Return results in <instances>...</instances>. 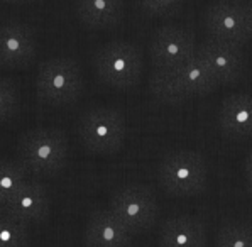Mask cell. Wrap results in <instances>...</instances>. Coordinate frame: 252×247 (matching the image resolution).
Wrapping results in <instances>:
<instances>
[{"label": "cell", "instance_id": "6da1fadb", "mask_svg": "<svg viewBox=\"0 0 252 247\" xmlns=\"http://www.w3.org/2000/svg\"><path fill=\"white\" fill-rule=\"evenodd\" d=\"M219 87L215 75L200 56L169 69H153L149 78V90L161 102L176 103L201 96Z\"/></svg>", "mask_w": 252, "mask_h": 247}, {"label": "cell", "instance_id": "7a4b0ae2", "mask_svg": "<svg viewBox=\"0 0 252 247\" xmlns=\"http://www.w3.org/2000/svg\"><path fill=\"white\" fill-rule=\"evenodd\" d=\"M69 144L66 134L56 127H37L17 141V161L32 176H51L66 166Z\"/></svg>", "mask_w": 252, "mask_h": 247}, {"label": "cell", "instance_id": "3957f363", "mask_svg": "<svg viewBox=\"0 0 252 247\" xmlns=\"http://www.w3.org/2000/svg\"><path fill=\"white\" fill-rule=\"evenodd\" d=\"M83 92L80 64L73 58L56 56L42 61L36 73V95L49 107L75 103Z\"/></svg>", "mask_w": 252, "mask_h": 247}, {"label": "cell", "instance_id": "277c9868", "mask_svg": "<svg viewBox=\"0 0 252 247\" xmlns=\"http://www.w3.org/2000/svg\"><path fill=\"white\" fill-rule=\"evenodd\" d=\"M127 125L124 114L114 107H93L81 114L76 136L87 151L93 154H115L122 149Z\"/></svg>", "mask_w": 252, "mask_h": 247}, {"label": "cell", "instance_id": "5b68a950", "mask_svg": "<svg viewBox=\"0 0 252 247\" xmlns=\"http://www.w3.org/2000/svg\"><path fill=\"white\" fill-rule=\"evenodd\" d=\"M208 178L207 161L196 151L180 149L168 153L158 168L161 188L171 196H195L205 191Z\"/></svg>", "mask_w": 252, "mask_h": 247}, {"label": "cell", "instance_id": "8992f818", "mask_svg": "<svg viewBox=\"0 0 252 247\" xmlns=\"http://www.w3.org/2000/svg\"><path fill=\"white\" fill-rule=\"evenodd\" d=\"M93 66L98 78L108 87L132 88L144 71V56L141 49L129 41H110L93 56Z\"/></svg>", "mask_w": 252, "mask_h": 247}, {"label": "cell", "instance_id": "52a82bcc", "mask_svg": "<svg viewBox=\"0 0 252 247\" xmlns=\"http://www.w3.org/2000/svg\"><path fill=\"white\" fill-rule=\"evenodd\" d=\"M108 210L132 235L147 232L156 223L159 207L154 191L146 185H126L112 193Z\"/></svg>", "mask_w": 252, "mask_h": 247}, {"label": "cell", "instance_id": "ba28073f", "mask_svg": "<svg viewBox=\"0 0 252 247\" xmlns=\"http://www.w3.org/2000/svg\"><path fill=\"white\" fill-rule=\"evenodd\" d=\"M203 26L208 37L244 46L252 39V17L246 2L217 0L207 7Z\"/></svg>", "mask_w": 252, "mask_h": 247}, {"label": "cell", "instance_id": "9c48e42d", "mask_svg": "<svg viewBox=\"0 0 252 247\" xmlns=\"http://www.w3.org/2000/svg\"><path fill=\"white\" fill-rule=\"evenodd\" d=\"M198 42L195 32L176 24L161 26L149 41V58L153 69H169L189 61L196 55Z\"/></svg>", "mask_w": 252, "mask_h": 247}, {"label": "cell", "instance_id": "30bf717a", "mask_svg": "<svg viewBox=\"0 0 252 247\" xmlns=\"http://www.w3.org/2000/svg\"><path fill=\"white\" fill-rule=\"evenodd\" d=\"M0 212L27 225L44 222L51 212V195L48 186L36 178H27L22 186L3 203Z\"/></svg>", "mask_w": 252, "mask_h": 247}, {"label": "cell", "instance_id": "8fae6325", "mask_svg": "<svg viewBox=\"0 0 252 247\" xmlns=\"http://www.w3.org/2000/svg\"><path fill=\"white\" fill-rule=\"evenodd\" d=\"M196 56L207 63L219 85L235 83L244 73L246 60L242 46L208 37L196 46Z\"/></svg>", "mask_w": 252, "mask_h": 247}, {"label": "cell", "instance_id": "7c38bea8", "mask_svg": "<svg viewBox=\"0 0 252 247\" xmlns=\"http://www.w3.org/2000/svg\"><path fill=\"white\" fill-rule=\"evenodd\" d=\"M37 53L36 32L24 22L9 21L0 24V66L26 68Z\"/></svg>", "mask_w": 252, "mask_h": 247}, {"label": "cell", "instance_id": "4fadbf2b", "mask_svg": "<svg viewBox=\"0 0 252 247\" xmlns=\"http://www.w3.org/2000/svg\"><path fill=\"white\" fill-rule=\"evenodd\" d=\"M134 235L108 208H93L85 225L87 247H130Z\"/></svg>", "mask_w": 252, "mask_h": 247}, {"label": "cell", "instance_id": "5bb4252c", "mask_svg": "<svg viewBox=\"0 0 252 247\" xmlns=\"http://www.w3.org/2000/svg\"><path fill=\"white\" fill-rule=\"evenodd\" d=\"M217 124L223 136L230 139H251L252 93L227 95L217 112Z\"/></svg>", "mask_w": 252, "mask_h": 247}, {"label": "cell", "instance_id": "9a60e30c", "mask_svg": "<svg viewBox=\"0 0 252 247\" xmlns=\"http://www.w3.org/2000/svg\"><path fill=\"white\" fill-rule=\"evenodd\" d=\"M207 232L200 218L193 215H178L161 225L158 246L159 247H205Z\"/></svg>", "mask_w": 252, "mask_h": 247}, {"label": "cell", "instance_id": "2e32d148", "mask_svg": "<svg viewBox=\"0 0 252 247\" xmlns=\"http://www.w3.org/2000/svg\"><path fill=\"white\" fill-rule=\"evenodd\" d=\"M76 15L92 29H110L122 21L124 0H75Z\"/></svg>", "mask_w": 252, "mask_h": 247}, {"label": "cell", "instance_id": "e0dca14e", "mask_svg": "<svg viewBox=\"0 0 252 247\" xmlns=\"http://www.w3.org/2000/svg\"><path fill=\"white\" fill-rule=\"evenodd\" d=\"M27 178H29V173L19 161H0V202L2 205L22 186Z\"/></svg>", "mask_w": 252, "mask_h": 247}, {"label": "cell", "instance_id": "ac0fdd59", "mask_svg": "<svg viewBox=\"0 0 252 247\" xmlns=\"http://www.w3.org/2000/svg\"><path fill=\"white\" fill-rule=\"evenodd\" d=\"M29 225L0 212V247H27Z\"/></svg>", "mask_w": 252, "mask_h": 247}, {"label": "cell", "instance_id": "d6986e66", "mask_svg": "<svg viewBox=\"0 0 252 247\" xmlns=\"http://www.w3.org/2000/svg\"><path fill=\"white\" fill-rule=\"evenodd\" d=\"M215 247H252V225L228 222L217 232Z\"/></svg>", "mask_w": 252, "mask_h": 247}, {"label": "cell", "instance_id": "ffe728a7", "mask_svg": "<svg viewBox=\"0 0 252 247\" xmlns=\"http://www.w3.org/2000/svg\"><path fill=\"white\" fill-rule=\"evenodd\" d=\"M21 109V92L12 80L0 78V122L10 121Z\"/></svg>", "mask_w": 252, "mask_h": 247}, {"label": "cell", "instance_id": "44dd1931", "mask_svg": "<svg viewBox=\"0 0 252 247\" xmlns=\"http://www.w3.org/2000/svg\"><path fill=\"white\" fill-rule=\"evenodd\" d=\"M141 9L154 17H169L181 9L183 0H137Z\"/></svg>", "mask_w": 252, "mask_h": 247}, {"label": "cell", "instance_id": "7402d4cb", "mask_svg": "<svg viewBox=\"0 0 252 247\" xmlns=\"http://www.w3.org/2000/svg\"><path fill=\"white\" fill-rule=\"evenodd\" d=\"M244 178H246L247 190L252 193V151L244 159Z\"/></svg>", "mask_w": 252, "mask_h": 247}, {"label": "cell", "instance_id": "603a6c76", "mask_svg": "<svg viewBox=\"0 0 252 247\" xmlns=\"http://www.w3.org/2000/svg\"><path fill=\"white\" fill-rule=\"evenodd\" d=\"M7 3H32V2H37V0H3Z\"/></svg>", "mask_w": 252, "mask_h": 247}, {"label": "cell", "instance_id": "cb8c5ba5", "mask_svg": "<svg viewBox=\"0 0 252 247\" xmlns=\"http://www.w3.org/2000/svg\"><path fill=\"white\" fill-rule=\"evenodd\" d=\"M247 9H249V14H251V17H252V0H247Z\"/></svg>", "mask_w": 252, "mask_h": 247}, {"label": "cell", "instance_id": "d4e9b609", "mask_svg": "<svg viewBox=\"0 0 252 247\" xmlns=\"http://www.w3.org/2000/svg\"><path fill=\"white\" fill-rule=\"evenodd\" d=\"M0 208H2V202H0Z\"/></svg>", "mask_w": 252, "mask_h": 247}]
</instances>
